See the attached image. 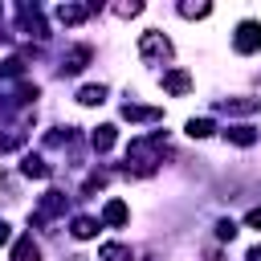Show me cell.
<instances>
[{"label": "cell", "instance_id": "cell-1", "mask_svg": "<svg viewBox=\"0 0 261 261\" xmlns=\"http://www.w3.org/2000/svg\"><path fill=\"white\" fill-rule=\"evenodd\" d=\"M159 151H163V139H159V135H155V139H135V143L126 147V163H130L139 175H151L155 163H159Z\"/></svg>", "mask_w": 261, "mask_h": 261}, {"label": "cell", "instance_id": "cell-2", "mask_svg": "<svg viewBox=\"0 0 261 261\" xmlns=\"http://www.w3.org/2000/svg\"><path fill=\"white\" fill-rule=\"evenodd\" d=\"M139 57H143V61H151V65H155V61H167V57H171V41H167L163 33H155V29H151V33H143V37H139Z\"/></svg>", "mask_w": 261, "mask_h": 261}, {"label": "cell", "instance_id": "cell-3", "mask_svg": "<svg viewBox=\"0 0 261 261\" xmlns=\"http://www.w3.org/2000/svg\"><path fill=\"white\" fill-rule=\"evenodd\" d=\"M232 49L237 53H257L261 49V20H241L232 33Z\"/></svg>", "mask_w": 261, "mask_h": 261}, {"label": "cell", "instance_id": "cell-4", "mask_svg": "<svg viewBox=\"0 0 261 261\" xmlns=\"http://www.w3.org/2000/svg\"><path fill=\"white\" fill-rule=\"evenodd\" d=\"M90 12H98V4H61L57 8V20L61 24H82Z\"/></svg>", "mask_w": 261, "mask_h": 261}, {"label": "cell", "instance_id": "cell-5", "mask_svg": "<svg viewBox=\"0 0 261 261\" xmlns=\"http://www.w3.org/2000/svg\"><path fill=\"white\" fill-rule=\"evenodd\" d=\"M20 24L29 37H45V20H41V8L37 4H20Z\"/></svg>", "mask_w": 261, "mask_h": 261}, {"label": "cell", "instance_id": "cell-6", "mask_svg": "<svg viewBox=\"0 0 261 261\" xmlns=\"http://www.w3.org/2000/svg\"><path fill=\"white\" fill-rule=\"evenodd\" d=\"M163 90L175 94V98L188 94V90H192V73H188V69H167V73H163Z\"/></svg>", "mask_w": 261, "mask_h": 261}, {"label": "cell", "instance_id": "cell-7", "mask_svg": "<svg viewBox=\"0 0 261 261\" xmlns=\"http://www.w3.org/2000/svg\"><path fill=\"white\" fill-rule=\"evenodd\" d=\"M122 118H126V122H159L163 110H155V106H139V102H126V106H122Z\"/></svg>", "mask_w": 261, "mask_h": 261}, {"label": "cell", "instance_id": "cell-8", "mask_svg": "<svg viewBox=\"0 0 261 261\" xmlns=\"http://www.w3.org/2000/svg\"><path fill=\"white\" fill-rule=\"evenodd\" d=\"M130 220V212H126V204L122 200H106V208H102V224H110V228H118V224H126Z\"/></svg>", "mask_w": 261, "mask_h": 261}, {"label": "cell", "instance_id": "cell-9", "mask_svg": "<svg viewBox=\"0 0 261 261\" xmlns=\"http://www.w3.org/2000/svg\"><path fill=\"white\" fill-rule=\"evenodd\" d=\"M114 139H118V130L110 126V122H102L94 135H90V143H94V151H110L114 147Z\"/></svg>", "mask_w": 261, "mask_h": 261}, {"label": "cell", "instance_id": "cell-10", "mask_svg": "<svg viewBox=\"0 0 261 261\" xmlns=\"http://www.w3.org/2000/svg\"><path fill=\"white\" fill-rule=\"evenodd\" d=\"M20 171H24L29 179H45V175H49V163H45L41 155H24V159H20Z\"/></svg>", "mask_w": 261, "mask_h": 261}, {"label": "cell", "instance_id": "cell-11", "mask_svg": "<svg viewBox=\"0 0 261 261\" xmlns=\"http://www.w3.org/2000/svg\"><path fill=\"white\" fill-rule=\"evenodd\" d=\"M37 257H41V249H37L33 237H20V241L12 245V261H37Z\"/></svg>", "mask_w": 261, "mask_h": 261}, {"label": "cell", "instance_id": "cell-12", "mask_svg": "<svg viewBox=\"0 0 261 261\" xmlns=\"http://www.w3.org/2000/svg\"><path fill=\"white\" fill-rule=\"evenodd\" d=\"M90 57H94V53H90V45H77V49H73V53L65 57V73H82Z\"/></svg>", "mask_w": 261, "mask_h": 261}, {"label": "cell", "instance_id": "cell-13", "mask_svg": "<svg viewBox=\"0 0 261 261\" xmlns=\"http://www.w3.org/2000/svg\"><path fill=\"white\" fill-rule=\"evenodd\" d=\"M224 110L228 114H253V110H261V98H224Z\"/></svg>", "mask_w": 261, "mask_h": 261}, {"label": "cell", "instance_id": "cell-14", "mask_svg": "<svg viewBox=\"0 0 261 261\" xmlns=\"http://www.w3.org/2000/svg\"><path fill=\"white\" fill-rule=\"evenodd\" d=\"M224 139L237 143V147H253V143H257V130H253V126H228Z\"/></svg>", "mask_w": 261, "mask_h": 261}, {"label": "cell", "instance_id": "cell-15", "mask_svg": "<svg viewBox=\"0 0 261 261\" xmlns=\"http://www.w3.org/2000/svg\"><path fill=\"white\" fill-rule=\"evenodd\" d=\"M77 102L82 106H102L106 102V86H82L77 90Z\"/></svg>", "mask_w": 261, "mask_h": 261}, {"label": "cell", "instance_id": "cell-16", "mask_svg": "<svg viewBox=\"0 0 261 261\" xmlns=\"http://www.w3.org/2000/svg\"><path fill=\"white\" fill-rule=\"evenodd\" d=\"M98 257H102V261H130V249H126V245H118V241H110V245H102V249H98Z\"/></svg>", "mask_w": 261, "mask_h": 261}, {"label": "cell", "instance_id": "cell-17", "mask_svg": "<svg viewBox=\"0 0 261 261\" xmlns=\"http://www.w3.org/2000/svg\"><path fill=\"white\" fill-rule=\"evenodd\" d=\"M94 232H98V220H90V216H77V220H73V237H77V241H90Z\"/></svg>", "mask_w": 261, "mask_h": 261}, {"label": "cell", "instance_id": "cell-18", "mask_svg": "<svg viewBox=\"0 0 261 261\" xmlns=\"http://www.w3.org/2000/svg\"><path fill=\"white\" fill-rule=\"evenodd\" d=\"M212 130H216L212 118H192V122H188V135H192V139H208Z\"/></svg>", "mask_w": 261, "mask_h": 261}, {"label": "cell", "instance_id": "cell-19", "mask_svg": "<svg viewBox=\"0 0 261 261\" xmlns=\"http://www.w3.org/2000/svg\"><path fill=\"white\" fill-rule=\"evenodd\" d=\"M208 12H212V4H192V0L179 4V16H188V20H192V16H208Z\"/></svg>", "mask_w": 261, "mask_h": 261}, {"label": "cell", "instance_id": "cell-20", "mask_svg": "<svg viewBox=\"0 0 261 261\" xmlns=\"http://www.w3.org/2000/svg\"><path fill=\"white\" fill-rule=\"evenodd\" d=\"M0 73H4V77H20V73H24V61H20V57H8V61L0 65Z\"/></svg>", "mask_w": 261, "mask_h": 261}, {"label": "cell", "instance_id": "cell-21", "mask_svg": "<svg viewBox=\"0 0 261 261\" xmlns=\"http://www.w3.org/2000/svg\"><path fill=\"white\" fill-rule=\"evenodd\" d=\"M114 12H118V16H139L143 4H139V0H130V4H114Z\"/></svg>", "mask_w": 261, "mask_h": 261}, {"label": "cell", "instance_id": "cell-22", "mask_svg": "<svg viewBox=\"0 0 261 261\" xmlns=\"http://www.w3.org/2000/svg\"><path fill=\"white\" fill-rule=\"evenodd\" d=\"M216 237H220V241H232V237H237V224H232V220H220V224H216Z\"/></svg>", "mask_w": 261, "mask_h": 261}, {"label": "cell", "instance_id": "cell-23", "mask_svg": "<svg viewBox=\"0 0 261 261\" xmlns=\"http://www.w3.org/2000/svg\"><path fill=\"white\" fill-rule=\"evenodd\" d=\"M245 224H249V228H261V208H253V212L245 216Z\"/></svg>", "mask_w": 261, "mask_h": 261}, {"label": "cell", "instance_id": "cell-24", "mask_svg": "<svg viewBox=\"0 0 261 261\" xmlns=\"http://www.w3.org/2000/svg\"><path fill=\"white\" fill-rule=\"evenodd\" d=\"M8 237H12V228H8L4 220H0V245H8Z\"/></svg>", "mask_w": 261, "mask_h": 261}, {"label": "cell", "instance_id": "cell-25", "mask_svg": "<svg viewBox=\"0 0 261 261\" xmlns=\"http://www.w3.org/2000/svg\"><path fill=\"white\" fill-rule=\"evenodd\" d=\"M245 261H261V245H257V249H249V253H245Z\"/></svg>", "mask_w": 261, "mask_h": 261}]
</instances>
